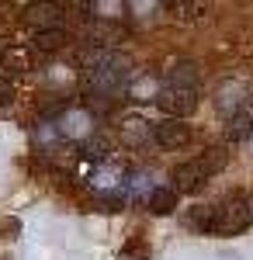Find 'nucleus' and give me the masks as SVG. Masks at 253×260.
Instances as JSON below:
<instances>
[{"label":"nucleus","instance_id":"1","mask_svg":"<svg viewBox=\"0 0 253 260\" xmlns=\"http://www.w3.org/2000/svg\"><path fill=\"white\" fill-rule=\"evenodd\" d=\"M83 70H87L83 87L94 98H118L129 90V80H132V59L115 49H90L83 59Z\"/></svg>","mask_w":253,"mask_h":260},{"label":"nucleus","instance_id":"2","mask_svg":"<svg viewBox=\"0 0 253 260\" xmlns=\"http://www.w3.org/2000/svg\"><path fill=\"white\" fill-rule=\"evenodd\" d=\"M191 225L208 233V236H239L250 225V205L243 198H226L212 208H201L198 215H191Z\"/></svg>","mask_w":253,"mask_h":260},{"label":"nucleus","instance_id":"3","mask_svg":"<svg viewBox=\"0 0 253 260\" xmlns=\"http://www.w3.org/2000/svg\"><path fill=\"white\" fill-rule=\"evenodd\" d=\"M229 163V149L226 146H212V149H205V153H198L195 160L180 163L174 170V191H198L205 180H212L222 167Z\"/></svg>","mask_w":253,"mask_h":260},{"label":"nucleus","instance_id":"4","mask_svg":"<svg viewBox=\"0 0 253 260\" xmlns=\"http://www.w3.org/2000/svg\"><path fill=\"white\" fill-rule=\"evenodd\" d=\"M156 104L163 108L167 118L184 121L198 108V90H195V87H170V83H160V90H156Z\"/></svg>","mask_w":253,"mask_h":260},{"label":"nucleus","instance_id":"5","mask_svg":"<svg viewBox=\"0 0 253 260\" xmlns=\"http://www.w3.org/2000/svg\"><path fill=\"white\" fill-rule=\"evenodd\" d=\"M149 139H153L160 149H184V146L191 142V125H184V121H177V118H163V121L153 125Z\"/></svg>","mask_w":253,"mask_h":260},{"label":"nucleus","instance_id":"6","mask_svg":"<svg viewBox=\"0 0 253 260\" xmlns=\"http://www.w3.org/2000/svg\"><path fill=\"white\" fill-rule=\"evenodd\" d=\"M0 70H4V77H24V73H31L35 70V56H31V49L28 45H4L0 49Z\"/></svg>","mask_w":253,"mask_h":260},{"label":"nucleus","instance_id":"7","mask_svg":"<svg viewBox=\"0 0 253 260\" xmlns=\"http://www.w3.org/2000/svg\"><path fill=\"white\" fill-rule=\"evenodd\" d=\"M62 4H28L24 7V21L35 24V31H45V28H62Z\"/></svg>","mask_w":253,"mask_h":260},{"label":"nucleus","instance_id":"8","mask_svg":"<svg viewBox=\"0 0 253 260\" xmlns=\"http://www.w3.org/2000/svg\"><path fill=\"white\" fill-rule=\"evenodd\" d=\"M149 132H153V125L146 118H139V115H129V118L118 121V139L125 142L129 149H139L142 142H149Z\"/></svg>","mask_w":253,"mask_h":260},{"label":"nucleus","instance_id":"9","mask_svg":"<svg viewBox=\"0 0 253 260\" xmlns=\"http://www.w3.org/2000/svg\"><path fill=\"white\" fill-rule=\"evenodd\" d=\"M198 80H201V73H198V62L191 59L174 62L167 70V77H163V83H170V87H195V90H198Z\"/></svg>","mask_w":253,"mask_h":260},{"label":"nucleus","instance_id":"10","mask_svg":"<svg viewBox=\"0 0 253 260\" xmlns=\"http://www.w3.org/2000/svg\"><path fill=\"white\" fill-rule=\"evenodd\" d=\"M146 208H149L153 215H170L177 208V191L167 187V184H156L153 191H149V198H146Z\"/></svg>","mask_w":253,"mask_h":260},{"label":"nucleus","instance_id":"11","mask_svg":"<svg viewBox=\"0 0 253 260\" xmlns=\"http://www.w3.org/2000/svg\"><path fill=\"white\" fill-rule=\"evenodd\" d=\"M66 42H70V31H66V28L35 31V49H39V52H59V49H66Z\"/></svg>","mask_w":253,"mask_h":260},{"label":"nucleus","instance_id":"12","mask_svg":"<svg viewBox=\"0 0 253 260\" xmlns=\"http://www.w3.org/2000/svg\"><path fill=\"white\" fill-rule=\"evenodd\" d=\"M167 11L174 14L177 21H198L208 7L205 4H187V0H174V4H167Z\"/></svg>","mask_w":253,"mask_h":260},{"label":"nucleus","instance_id":"13","mask_svg":"<svg viewBox=\"0 0 253 260\" xmlns=\"http://www.w3.org/2000/svg\"><path fill=\"white\" fill-rule=\"evenodd\" d=\"M11 101H14V83L7 77H0V108H7Z\"/></svg>","mask_w":253,"mask_h":260}]
</instances>
